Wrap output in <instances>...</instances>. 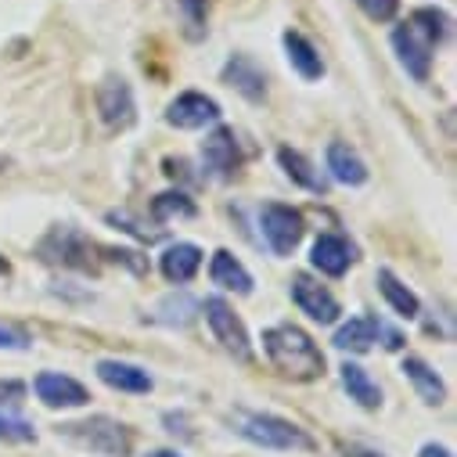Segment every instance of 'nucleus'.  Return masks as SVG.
Listing matches in <instances>:
<instances>
[{
	"label": "nucleus",
	"instance_id": "ddd939ff",
	"mask_svg": "<svg viewBox=\"0 0 457 457\" xmlns=\"http://www.w3.org/2000/svg\"><path fill=\"white\" fill-rule=\"evenodd\" d=\"M310 263L328 278H342L353 263V245L342 235H320L310 249Z\"/></svg>",
	"mask_w": 457,
	"mask_h": 457
},
{
	"label": "nucleus",
	"instance_id": "f03ea898",
	"mask_svg": "<svg viewBox=\"0 0 457 457\" xmlns=\"http://www.w3.org/2000/svg\"><path fill=\"white\" fill-rule=\"evenodd\" d=\"M235 428L242 439L263 446V450H313V439L288 418L267 414V411H238Z\"/></svg>",
	"mask_w": 457,
	"mask_h": 457
},
{
	"label": "nucleus",
	"instance_id": "b1692460",
	"mask_svg": "<svg viewBox=\"0 0 457 457\" xmlns=\"http://www.w3.org/2000/svg\"><path fill=\"white\" fill-rule=\"evenodd\" d=\"M278 162L285 166V173L292 177V184H299V187H306V191H313V195L324 191V177L310 166V159H306L303 152H295V148H281V152H278Z\"/></svg>",
	"mask_w": 457,
	"mask_h": 457
},
{
	"label": "nucleus",
	"instance_id": "2f4dec72",
	"mask_svg": "<svg viewBox=\"0 0 457 457\" xmlns=\"http://www.w3.org/2000/svg\"><path fill=\"white\" fill-rule=\"evenodd\" d=\"M180 8H184V15H187V22H191V26H202L209 0H180Z\"/></svg>",
	"mask_w": 457,
	"mask_h": 457
},
{
	"label": "nucleus",
	"instance_id": "aec40b11",
	"mask_svg": "<svg viewBox=\"0 0 457 457\" xmlns=\"http://www.w3.org/2000/svg\"><path fill=\"white\" fill-rule=\"evenodd\" d=\"M281 44H285V51H288V62H292V69L303 76V79H320L324 76V62H320V54H317V47L303 37V33H285L281 37Z\"/></svg>",
	"mask_w": 457,
	"mask_h": 457
},
{
	"label": "nucleus",
	"instance_id": "9b49d317",
	"mask_svg": "<svg viewBox=\"0 0 457 457\" xmlns=\"http://www.w3.org/2000/svg\"><path fill=\"white\" fill-rule=\"evenodd\" d=\"M33 389H37L40 403L51 407V411H58V407H87V400H90L83 382H76L69 375H58V371H40Z\"/></svg>",
	"mask_w": 457,
	"mask_h": 457
},
{
	"label": "nucleus",
	"instance_id": "6e6552de",
	"mask_svg": "<svg viewBox=\"0 0 457 457\" xmlns=\"http://www.w3.org/2000/svg\"><path fill=\"white\" fill-rule=\"evenodd\" d=\"M292 299L317 324H335L338 320V299L328 292V285L313 281L310 274H295L292 278Z\"/></svg>",
	"mask_w": 457,
	"mask_h": 457
},
{
	"label": "nucleus",
	"instance_id": "c85d7f7f",
	"mask_svg": "<svg viewBox=\"0 0 457 457\" xmlns=\"http://www.w3.org/2000/svg\"><path fill=\"white\" fill-rule=\"evenodd\" d=\"M0 350H29V331L12 320H0Z\"/></svg>",
	"mask_w": 457,
	"mask_h": 457
},
{
	"label": "nucleus",
	"instance_id": "393cba45",
	"mask_svg": "<svg viewBox=\"0 0 457 457\" xmlns=\"http://www.w3.org/2000/svg\"><path fill=\"white\" fill-rule=\"evenodd\" d=\"M411 26H414L432 47H439V44L446 40V33H450V19H446L439 8H418V12L411 15Z\"/></svg>",
	"mask_w": 457,
	"mask_h": 457
},
{
	"label": "nucleus",
	"instance_id": "4468645a",
	"mask_svg": "<svg viewBox=\"0 0 457 457\" xmlns=\"http://www.w3.org/2000/svg\"><path fill=\"white\" fill-rule=\"evenodd\" d=\"M223 79L231 83L238 94H245L249 101H263V97H267V76H263V69H260L253 58H245V54H235L231 62L223 65Z\"/></svg>",
	"mask_w": 457,
	"mask_h": 457
},
{
	"label": "nucleus",
	"instance_id": "a878e982",
	"mask_svg": "<svg viewBox=\"0 0 457 457\" xmlns=\"http://www.w3.org/2000/svg\"><path fill=\"white\" fill-rule=\"evenodd\" d=\"M152 216L155 220H173V216H195V202L184 191H166L152 202Z\"/></svg>",
	"mask_w": 457,
	"mask_h": 457
},
{
	"label": "nucleus",
	"instance_id": "f257e3e1",
	"mask_svg": "<svg viewBox=\"0 0 457 457\" xmlns=\"http://www.w3.org/2000/svg\"><path fill=\"white\" fill-rule=\"evenodd\" d=\"M263 353L281 375H288L295 382H313V378L324 375V353L317 350V342L295 324L267 328L263 331Z\"/></svg>",
	"mask_w": 457,
	"mask_h": 457
},
{
	"label": "nucleus",
	"instance_id": "39448f33",
	"mask_svg": "<svg viewBox=\"0 0 457 457\" xmlns=\"http://www.w3.org/2000/svg\"><path fill=\"white\" fill-rule=\"evenodd\" d=\"M260 227H263V238L274 249V256H292L295 245L303 242V216L292 205L267 202L260 209Z\"/></svg>",
	"mask_w": 457,
	"mask_h": 457
},
{
	"label": "nucleus",
	"instance_id": "cd10ccee",
	"mask_svg": "<svg viewBox=\"0 0 457 457\" xmlns=\"http://www.w3.org/2000/svg\"><path fill=\"white\" fill-rule=\"evenodd\" d=\"M357 4L371 22H393L400 12V0H357Z\"/></svg>",
	"mask_w": 457,
	"mask_h": 457
},
{
	"label": "nucleus",
	"instance_id": "f3484780",
	"mask_svg": "<svg viewBox=\"0 0 457 457\" xmlns=\"http://www.w3.org/2000/svg\"><path fill=\"white\" fill-rule=\"evenodd\" d=\"M328 173H331L338 184H346V187L368 184V166H364V159H361L350 145H342V141H331V145H328Z\"/></svg>",
	"mask_w": 457,
	"mask_h": 457
},
{
	"label": "nucleus",
	"instance_id": "0eeeda50",
	"mask_svg": "<svg viewBox=\"0 0 457 457\" xmlns=\"http://www.w3.org/2000/svg\"><path fill=\"white\" fill-rule=\"evenodd\" d=\"M220 120V104L198 90H184L177 101H170L166 108V123L177 130H202L209 123Z\"/></svg>",
	"mask_w": 457,
	"mask_h": 457
},
{
	"label": "nucleus",
	"instance_id": "a211bd4d",
	"mask_svg": "<svg viewBox=\"0 0 457 457\" xmlns=\"http://www.w3.org/2000/svg\"><path fill=\"white\" fill-rule=\"evenodd\" d=\"M209 278H212V285H220L223 292H238V295H249V292H253V274H249L231 253H227V249L212 253Z\"/></svg>",
	"mask_w": 457,
	"mask_h": 457
},
{
	"label": "nucleus",
	"instance_id": "c756f323",
	"mask_svg": "<svg viewBox=\"0 0 457 457\" xmlns=\"http://www.w3.org/2000/svg\"><path fill=\"white\" fill-rule=\"evenodd\" d=\"M108 223H116V227H123V231H130V235H137V238H145V242H155L159 235H148V231H141V227L127 216V212H108Z\"/></svg>",
	"mask_w": 457,
	"mask_h": 457
},
{
	"label": "nucleus",
	"instance_id": "473e14b6",
	"mask_svg": "<svg viewBox=\"0 0 457 457\" xmlns=\"http://www.w3.org/2000/svg\"><path fill=\"white\" fill-rule=\"evenodd\" d=\"M418 457H453V453H450L443 443H425V446L418 450Z\"/></svg>",
	"mask_w": 457,
	"mask_h": 457
},
{
	"label": "nucleus",
	"instance_id": "423d86ee",
	"mask_svg": "<svg viewBox=\"0 0 457 457\" xmlns=\"http://www.w3.org/2000/svg\"><path fill=\"white\" fill-rule=\"evenodd\" d=\"M94 101H97V112H101V120H104L108 127L127 130V127L134 123V116H137L134 90H130V83H127L123 76H108V79L97 87Z\"/></svg>",
	"mask_w": 457,
	"mask_h": 457
},
{
	"label": "nucleus",
	"instance_id": "72a5a7b5",
	"mask_svg": "<svg viewBox=\"0 0 457 457\" xmlns=\"http://www.w3.org/2000/svg\"><path fill=\"white\" fill-rule=\"evenodd\" d=\"M145 457H180V453L177 450H148Z\"/></svg>",
	"mask_w": 457,
	"mask_h": 457
},
{
	"label": "nucleus",
	"instance_id": "4be33fe9",
	"mask_svg": "<svg viewBox=\"0 0 457 457\" xmlns=\"http://www.w3.org/2000/svg\"><path fill=\"white\" fill-rule=\"evenodd\" d=\"M338 371H342V386H346L350 400H357L364 411H378V407H382V389L371 382V375H368L361 364H350V361H346Z\"/></svg>",
	"mask_w": 457,
	"mask_h": 457
},
{
	"label": "nucleus",
	"instance_id": "412c9836",
	"mask_svg": "<svg viewBox=\"0 0 457 457\" xmlns=\"http://www.w3.org/2000/svg\"><path fill=\"white\" fill-rule=\"evenodd\" d=\"M403 375L411 378V386L418 389V396H421L428 407H439V403L446 400V386H443V378H439L421 357H407V361H403Z\"/></svg>",
	"mask_w": 457,
	"mask_h": 457
},
{
	"label": "nucleus",
	"instance_id": "f8f14e48",
	"mask_svg": "<svg viewBox=\"0 0 457 457\" xmlns=\"http://www.w3.org/2000/svg\"><path fill=\"white\" fill-rule=\"evenodd\" d=\"M202 162H205V170H212L216 177H235V173H238V162H242L235 130H227V127L212 130V134L205 137V145H202Z\"/></svg>",
	"mask_w": 457,
	"mask_h": 457
},
{
	"label": "nucleus",
	"instance_id": "7c9ffc66",
	"mask_svg": "<svg viewBox=\"0 0 457 457\" xmlns=\"http://www.w3.org/2000/svg\"><path fill=\"white\" fill-rule=\"evenodd\" d=\"M22 396H26V382H15V378L0 382V403H22Z\"/></svg>",
	"mask_w": 457,
	"mask_h": 457
},
{
	"label": "nucleus",
	"instance_id": "2eb2a0df",
	"mask_svg": "<svg viewBox=\"0 0 457 457\" xmlns=\"http://www.w3.org/2000/svg\"><path fill=\"white\" fill-rule=\"evenodd\" d=\"M97 378L112 389H120V393H152V375L137 364H127V361H101L97 364Z\"/></svg>",
	"mask_w": 457,
	"mask_h": 457
},
{
	"label": "nucleus",
	"instance_id": "6ab92c4d",
	"mask_svg": "<svg viewBox=\"0 0 457 457\" xmlns=\"http://www.w3.org/2000/svg\"><path fill=\"white\" fill-rule=\"evenodd\" d=\"M382 335V324L375 317H353L350 324H342L335 331V346L338 350H353V353H368Z\"/></svg>",
	"mask_w": 457,
	"mask_h": 457
},
{
	"label": "nucleus",
	"instance_id": "7ed1b4c3",
	"mask_svg": "<svg viewBox=\"0 0 457 457\" xmlns=\"http://www.w3.org/2000/svg\"><path fill=\"white\" fill-rule=\"evenodd\" d=\"M62 432L72 443H79V446H87L90 453H101V457H130V450H134V432L123 421L104 418V414L62 425Z\"/></svg>",
	"mask_w": 457,
	"mask_h": 457
},
{
	"label": "nucleus",
	"instance_id": "1a4fd4ad",
	"mask_svg": "<svg viewBox=\"0 0 457 457\" xmlns=\"http://www.w3.org/2000/svg\"><path fill=\"white\" fill-rule=\"evenodd\" d=\"M40 256L47 263L90 270V242L79 231H72V227H54V231L44 238V245H40Z\"/></svg>",
	"mask_w": 457,
	"mask_h": 457
},
{
	"label": "nucleus",
	"instance_id": "c9c22d12",
	"mask_svg": "<svg viewBox=\"0 0 457 457\" xmlns=\"http://www.w3.org/2000/svg\"><path fill=\"white\" fill-rule=\"evenodd\" d=\"M4 274H8V260H4V256H0V278H4Z\"/></svg>",
	"mask_w": 457,
	"mask_h": 457
},
{
	"label": "nucleus",
	"instance_id": "f704fd0d",
	"mask_svg": "<svg viewBox=\"0 0 457 457\" xmlns=\"http://www.w3.org/2000/svg\"><path fill=\"white\" fill-rule=\"evenodd\" d=\"M350 457H382V453H361V450H350Z\"/></svg>",
	"mask_w": 457,
	"mask_h": 457
},
{
	"label": "nucleus",
	"instance_id": "bb28decb",
	"mask_svg": "<svg viewBox=\"0 0 457 457\" xmlns=\"http://www.w3.org/2000/svg\"><path fill=\"white\" fill-rule=\"evenodd\" d=\"M33 439H37V428L26 418L0 411V443H33Z\"/></svg>",
	"mask_w": 457,
	"mask_h": 457
},
{
	"label": "nucleus",
	"instance_id": "9d476101",
	"mask_svg": "<svg viewBox=\"0 0 457 457\" xmlns=\"http://www.w3.org/2000/svg\"><path fill=\"white\" fill-rule=\"evenodd\" d=\"M393 47H396V54H400V65H403L418 83H425V79H428V69H432V51H436V47H432L411 22L396 26Z\"/></svg>",
	"mask_w": 457,
	"mask_h": 457
},
{
	"label": "nucleus",
	"instance_id": "dca6fc26",
	"mask_svg": "<svg viewBox=\"0 0 457 457\" xmlns=\"http://www.w3.org/2000/svg\"><path fill=\"white\" fill-rule=\"evenodd\" d=\"M198 267H202V249L191 245V242H177V245H170V249L159 256V270H162V278L173 281V285H187V281L198 274Z\"/></svg>",
	"mask_w": 457,
	"mask_h": 457
},
{
	"label": "nucleus",
	"instance_id": "20e7f679",
	"mask_svg": "<svg viewBox=\"0 0 457 457\" xmlns=\"http://www.w3.org/2000/svg\"><path fill=\"white\" fill-rule=\"evenodd\" d=\"M205 320H209L216 342H220V346L231 353V357H238V361H249V357H253L249 331H245L242 317L231 310V303H227L223 295H209V299H205Z\"/></svg>",
	"mask_w": 457,
	"mask_h": 457
},
{
	"label": "nucleus",
	"instance_id": "5701e85b",
	"mask_svg": "<svg viewBox=\"0 0 457 457\" xmlns=\"http://www.w3.org/2000/svg\"><path fill=\"white\" fill-rule=\"evenodd\" d=\"M378 288H382V295H386V303L403 317V320H411V317H418V310H421V303H418V295L393 274V270H378Z\"/></svg>",
	"mask_w": 457,
	"mask_h": 457
}]
</instances>
